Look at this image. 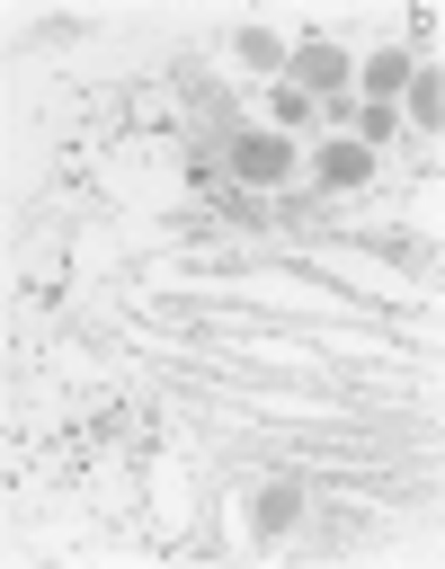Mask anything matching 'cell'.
Returning a JSON list of instances; mask_svg holds the SVG:
<instances>
[{"mask_svg":"<svg viewBox=\"0 0 445 569\" xmlns=\"http://www.w3.org/2000/svg\"><path fill=\"white\" fill-rule=\"evenodd\" d=\"M285 169H294V151H285L276 133H249V142H240V178L267 187V178H285Z\"/></svg>","mask_w":445,"mask_h":569,"instance_id":"6da1fadb","label":"cell"},{"mask_svg":"<svg viewBox=\"0 0 445 569\" xmlns=\"http://www.w3.org/2000/svg\"><path fill=\"white\" fill-rule=\"evenodd\" d=\"M338 80H347V62H338L329 44H312V53H303V89H338Z\"/></svg>","mask_w":445,"mask_h":569,"instance_id":"7a4b0ae2","label":"cell"},{"mask_svg":"<svg viewBox=\"0 0 445 569\" xmlns=\"http://www.w3.org/2000/svg\"><path fill=\"white\" fill-rule=\"evenodd\" d=\"M320 178H329V187H347V178H365V142H338V151L320 160Z\"/></svg>","mask_w":445,"mask_h":569,"instance_id":"3957f363","label":"cell"},{"mask_svg":"<svg viewBox=\"0 0 445 569\" xmlns=\"http://www.w3.org/2000/svg\"><path fill=\"white\" fill-rule=\"evenodd\" d=\"M365 80H374V89H400V80H409V62H400V53H374V62H365Z\"/></svg>","mask_w":445,"mask_h":569,"instance_id":"277c9868","label":"cell"}]
</instances>
